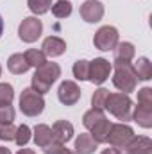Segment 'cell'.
<instances>
[{
	"mask_svg": "<svg viewBox=\"0 0 152 154\" xmlns=\"http://www.w3.org/2000/svg\"><path fill=\"white\" fill-rule=\"evenodd\" d=\"M61 77V66L57 63H43L41 66L36 68L34 75H32V81H31V88L38 93H47L52 84Z\"/></svg>",
	"mask_w": 152,
	"mask_h": 154,
	"instance_id": "6da1fadb",
	"label": "cell"
},
{
	"mask_svg": "<svg viewBox=\"0 0 152 154\" xmlns=\"http://www.w3.org/2000/svg\"><path fill=\"white\" fill-rule=\"evenodd\" d=\"M104 109H108L118 120L127 122L132 116V100L127 93H109Z\"/></svg>",
	"mask_w": 152,
	"mask_h": 154,
	"instance_id": "7a4b0ae2",
	"label": "cell"
},
{
	"mask_svg": "<svg viewBox=\"0 0 152 154\" xmlns=\"http://www.w3.org/2000/svg\"><path fill=\"white\" fill-rule=\"evenodd\" d=\"M113 84L122 93L134 91V88L138 84V77H136V72H134V66L131 63H114Z\"/></svg>",
	"mask_w": 152,
	"mask_h": 154,
	"instance_id": "3957f363",
	"label": "cell"
},
{
	"mask_svg": "<svg viewBox=\"0 0 152 154\" xmlns=\"http://www.w3.org/2000/svg\"><path fill=\"white\" fill-rule=\"evenodd\" d=\"M45 109L43 95L34 91L32 88H25L20 95V111L27 116H38Z\"/></svg>",
	"mask_w": 152,
	"mask_h": 154,
	"instance_id": "277c9868",
	"label": "cell"
},
{
	"mask_svg": "<svg viewBox=\"0 0 152 154\" xmlns=\"http://www.w3.org/2000/svg\"><path fill=\"white\" fill-rule=\"evenodd\" d=\"M134 131L132 127H129L127 124H111V129H109V136H108V142L116 147V149H125L129 145V142L134 138Z\"/></svg>",
	"mask_w": 152,
	"mask_h": 154,
	"instance_id": "5b68a950",
	"label": "cell"
},
{
	"mask_svg": "<svg viewBox=\"0 0 152 154\" xmlns=\"http://www.w3.org/2000/svg\"><path fill=\"white\" fill-rule=\"evenodd\" d=\"M41 32H43V23H41V20H38L36 16L23 18V22L18 27V36H20L22 41H25V43H34L41 36Z\"/></svg>",
	"mask_w": 152,
	"mask_h": 154,
	"instance_id": "8992f818",
	"label": "cell"
},
{
	"mask_svg": "<svg viewBox=\"0 0 152 154\" xmlns=\"http://www.w3.org/2000/svg\"><path fill=\"white\" fill-rule=\"evenodd\" d=\"M118 43V31L114 29L113 25H104L100 27L97 32H95V38H93V45L102 50V52H108V50H113Z\"/></svg>",
	"mask_w": 152,
	"mask_h": 154,
	"instance_id": "52a82bcc",
	"label": "cell"
},
{
	"mask_svg": "<svg viewBox=\"0 0 152 154\" xmlns=\"http://www.w3.org/2000/svg\"><path fill=\"white\" fill-rule=\"evenodd\" d=\"M111 74V63L104 57H97L93 61H90V77L88 81H91L93 84H102L109 79Z\"/></svg>",
	"mask_w": 152,
	"mask_h": 154,
	"instance_id": "ba28073f",
	"label": "cell"
},
{
	"mask_svg": "<svg viewBox=\"0 0 152 154\" xmlns=\"http://www.w3.org/2000/svg\"><path fill=\"white\" fill-rule=\"evenodd\" d=\"M57 97L65 106H74L81 99V88L74 81H63L57 90Z\"/></svg>",
	"mask_w": 152,
	"mask_h": 154,
	"instance_id": "9c48e42d",
	"label": "cell"
},
{
	"mask_svg": "<svg viewBox=\"0 0 152 154\" xmlns=\"http://www.w3.org/2000/svg\"><path fill=\"white\" fill-rule=\"evenodd\" d=\"M104 16V5L97 0H86L81 5V18L88 23H97Z\"/></svg>",
	"mask_w": 152,
	"mask_h": 154,
	"instance_id": "30bf717a",
	"label": "cell"
},
{
	"mask_svg": "<svg viewBox=\"0 0 152 154\" xmlns=\"http://www.w3.org/2000/svg\"><path fill=\"white\" fill-rule=\"evenodd\" d=\"M41 48H43L41 52H43L45 56L57 57V56L65 54V50H66V43H65V39L57 38V36H48V38H45L43 45H41Z\"/></svg>",
	"mask_w": 152,
	"mask_h": 154,
	"instance_id": "8fae6325",
	"label": "cell"
},
{
	"mask_svg": "<svg viewBox=\"0 0 152 154\" xmlns=\"http://www.w3.org/2000/svg\"><path fill=\"white\" fill-rule=\"evenodd\" d=\"M52 133H54V140L59 143H68L74 136V125L66 120H57L52 125Z\"/></svg>",
	"mask_w": 152,
	"mask_h": 154,
	"instance_id": "7c38bea8",
	"label": "cell"
},
{
	"mask_svg": "<svg viewBox=\"0 0 152 154\" xmlns=\"http://www.w3.org/2000/svg\"><path fill=\"white\" fill-rule=\"evenodd\" d=\"M123 151L125 154H152V142L147 136H134Z\"/></svg>",
	"mask_w": 152,
	"mask_h": 154,
	"instance_id": "4fadbf2b",
	"label": "cell"
},
{
	"mask_svg": "<svg viewBox=\"0 0 152 154\" xmlns=\"http://www.w3.org/2000/svg\"><path fill=\"white\" fill-rule=\"evenodd\" d=\"M113 50H114V63H131V59L136 54L134 45L131 41L116 43V47H114Z\"/></svg>",
	"mask_w": 152,
	"mask_h": 154,
	"instance_id": "5bb4252c",
	"label": "cell"
},
{
	"mask_svg": "<svg viewBox=\"0 0 152 154\" xmlns=\"http://www.w3.org/2000/svg\"><path fill=\"white\" fill-rule=\"evenodd\" d=\"M97 142L90 133H82L75 138V152L77 154H93L97 151Z\"/></svg>",
	"mask_w": 152,
	"mask_h": 154,
	"instance_id": "9a60e30c",
	"label": "cell"
},
{
	"mask_svg": "<svg viewBox=\"0 0 152 154\" xmlns=\"http://www.w3.org/2000/svg\"><path fill=\"white\" fill-rule=\"evenodd\" d=\"M131 118H134V122L145 129L152 127V106H143V104H138L134 113Z\"/></svg>",
	"mask_w": 152,
	"mask_h": 154,
	"instance_id": "2e32d148",
	"label": "cell"
},
{
	"mask_svg": "<svg viewBox=\"0 0 152 154\" xmlns=\"http://www.w3.org/2000/svg\"><path fill=\"white\" fill-rule=\"evenodd\" d=\"M109 129H111V122L108 118H102L100 122H97L90 131V134L93 136V140L97 143H106L108 142V136H109Z\"/></svg>",
	"mask_w": 152,
	"mask_h": 154,
	"instance_id": "e0dca14e",
	"label": "cell"
},
{
	"mask_svg": "<svg viewBox=\"0 0 152 154\" xmlns=\"http://www.w3.org/2000/svg\"><path fill=\"white\" fill-rule=\"evenodd\" d=\"M34 142L38 147H47L50 142H54V133H52V127H48L47 124H38L34 127Z\"/></svg>",
	"mask_w": 152,
	"mask_h": 154,
	"instance_id": "ac0fdd59",
	"label": "cell"
},
{
	"mask_svg": "<svg viewBox=\"0 0 152 154\" xmlns=\"http://www.w3.org/2000/svg\"><path fill=\"white\" fill-rule=\"evenodd\" d=\"M7 68H9L11 74L20 75V74H25L31 66H29V63H27V59H25L23 54H13L7 59Z\"/></svg>",
	"mask_w": 152,
	"mask_h": 154,
	"instance_id": "d6986e66",
	"label": "cell"
},
{
	"mask_svg": "<svg viewBox=\"0 0 152 154\" xmlns=\"http://www.w3.org/2000/svg\"><path fill=\"white\" fill-rule=\"evenodd\" d=\"M134 72L140 81H149L152 79V63L149 57H138L136 65H134Z\"/></svg>",
	"mask_w": 152,
	"mask_h": 154,
	"instance_id": "ffe728a7",
	"label": "cell"
},
{
	"mask_svg": "<svg viewBox=\"0 0 152 154\" xmlns=\"http://www.w3.org/2000/svg\"><path fill=\"white\" fill-rule=\"evenodd\" d=\"M102 118H106L104 115V109H97V108H91L90 111H86L84 116H82V124L86 129H91L97 122H100Z\"/></svg>",
	"mask_w": 152,
	"mask_h": 154,
	"instance_id": "44dd1931",
	"label": "cell"
},
{
	"mask_svg": "<svg viewBox=\"0 0 152 154\" xmlns=\"http://www.w3.org/2000/svg\"><path fill=\"white\" fill-rule=\"evenodd\" d=\"M23 56H25L29 66H34V68H38L43 63H47V56H45L41 50H38V48H29Z\"/></svg>",
	"mask_w": 152,
	"mask_h": 154,
	"instance_id": "7402d4cb",
	"label": "cell"
},
{
	"mask_svg": "<svg viewBox=\"0 0 152 154\" xmlns=\"http://www.w3.org/2000/svg\"><path fill=\"white\" fill-rule=\"evenodd\" d=\"M52 14L56 18H66L72 14V2L70 0H57L52 5Z\"/></svg>",
	"mask_w": 152,
	"mask_h": 154,
	"instance_id": "603a6c76",
	"label": "cell"
},
{
	"mask_svg": "<svg viewBox=\"0 0 152 154\" xmlns=\"http://www.w3.org/2000/svg\"><path fill=\"white\" fill-rule=\"evenodd\" d=\"M74 77L79 79V81H88V77H90V61H86V59H79L74 63Z\"/></svg>",
	"mask_w": 152,
	"mask_h": 154,
	"instance_id": "cb8c5ba5",
	"label": "cell"
},
{
	"mask_svg": "<svg viewBox=\"0 0 152 154\" xmlns=\"http://www.w3.org/2000/svg\"><path fill=\"white\" fill-rule=\"evenodd\" d=\"M29 140H31V127L25 125V124L18 125V127H16V134H14V142H16V145L23 147V145L29 143Z\"/></svg>",
	"mask_w": 152,
	"mask_h": 154,
	"instance_id": "d4e9b609",
	"label": "cell"
},
{
	"mask_svg": "<svg viewBox=\"0 0 152 154\" xmlns=\"http://www.w3.org/2000/svg\"><path fill=\"white\" fill-rule=\"evenodd\" d=\"M27 5L34 14H45L52 7V0H27Z\"/></svg>",
	"mask_w": 152,
	"mask_h": 154,
	"instance_id": "484cf974",
	"label": "cell"
},
{
	"mask_svg": "<svg viewBox=\"0 0 152 154\" xmlns=\"http://www.w3.org/2000/svg\"><path fill=\"white\" fill-rule=\"evenodd\" d=\"M108 95H109V91H108L106 88H99V90L93 93V97H91V106L97 108V109H104L106 100H108Z\"/></svg>",
	"mask_w": 152,
	"mask_h": 154,
	"instance_id": "4316f807",
	"label": "cell"
},
{
	"mask_svg": "<svg viewBox=\"0 0 152 154\" xmlns=\"http://www.w3.org/2000/svg\"><path fill=\"white\" fill-rule=\"evenodd\" d=\"M14 115H16V111H14V108L11 104H0V125L13 124Z\"/></svg>",
	"mask_w": 152,
	"mask_h": 154,
	"instance_id": "83f0119b",
	"label": "cell"
},
{
	"mask_svg": "<svg viewBox=\"0 0 152 154\" xmlns=\"http://www.w3.org/2000/svg\"><path fill=\"white\" fill-rule=\"evenodd\" d=\"M14 99L13 86L7 82H0V104H11Z\"/></svg>",
	"mask_w": 152,
	"mask_h": 154,
	"instance_id": "f1b7e54d",
	"label": "cell"
},
{
	"mask_svg": "<svg viewBox=\"0 0 152 154\" xmlns=\"http://www.w3.org/2000/svg\"><path fill=\"white\" fill-rule=\"evenodd\" d=\"M45 149V154H70V149H66V145L65 143H59V142H50L47 147H43Z\"/></svg>",
	"mask_w": 152,
	"mask_h": 154,
	"instance_id": "f546056e",
	"label": "cell"
},
{
	"mask_svg": "<svg viewBox=\"0 0 152 154\" xmlns=\"http://www.w3.org/2000/svg\"><path fill=\"white\" fill-rule=\"evenodd\" d=\"M14 134H16V127H14L13 124H4V125H0V140H4V142L14 140Z\"/></svg>",
	"mask_w": 152,
	"mask_h": 154,
	"instance_id": "4dcf8cb0",
	"label": "cell"
},
{
	"mask_svg": "<svg viewBox=\"0 0 152 154\" xmlns=\"http://www.w3.org/2000/svg\"><path fill=\"white\" fill-rule=\"evenodd\" d=\"M138 104H143V106H152V88L145 86L138 91Z\"/></svg>",
	"mask_w": 152,
	"mask_h": 154,
	"instance_id": "1f68e13d",
	"label": "cell"
},
{
	"mask_svg": "<svg viewBox=\"0 0 152 154\" xmlns=\"http://www.w3.org/2000/svg\"><path fill=\"white\" fill-rule=\"evenodd\" d=\"M102 154H123L120 149H116V147H109V149H104Z\"/></svg>",
	"mask_w": 152,
	"mask_h": 154,
	"instance_id": "d6a6232c",
	"label": "cell"
},
{
	"mask_svg": "<svg viewBox=\"0 0 152 154\" xmlns=\"http://www.w3.org/2000/svg\"><path fill=\"white\" fill-rule=\"evenodd\" d=\"M16 154H36L32 149H22V151H18Z\"/></svg>",
	"mask_w": 152,
	"mask_h": 154,
	"instance_id": "836d02e7",
	"label": "cell"
},
{
	"mask_svg": "<svg viewBox=\"0 0 152 154\" xmlns=\"http://www.w3.org/2000/svg\"><path fill=\"white\" fill-rule=\"evenodd\" d=\"M0 154H11V151L7 147H0Z\"/></svg>",
	"mask_w": 152,
	"mask_h": 154,
	"instance_id": "e575fe53",
	"label": "cell"
},
{
	"mask_svg": "<svg viewBox=\"0 0 152 154\" xmlns=\"http://www.w3.org/2000/svg\"><path fill=\"white\" fill-rule=\"evenodd\" d=\"M2 32H4V20H2V16H0V36H2Z\"/></svg>",
	"mask_w": 152,
	"mask_h": 154,
	"instance_id": "d590c367",
	"label": "cell"
},
{
	"mask_svg": "<svg viewBox=\"0 0 152 154\" xmlns=\"http://www.w3.org/2000/svg\"><path fill=\"white\" fill-rule=\"evenodd\" d=\"M0 77H2V66H0Z\"/></svg>",
	"mask_w": 152,
	"mask_h": 154,
	"instance_id": "8d00e7d4",
	"label": "cell"
},
{
	"mask_svg": "<svg viewBox=\"0 0 152 154\" xmlns=\"http://www.w3.org/2000/svg\"><path fill=\"white\" fill-rule=\"evenodd\" d=\"M70 154H77V152H72V151H70Z\"/></svg>",
	"mask_w": 152,
	"mask_h": 154,
	"instance_id": "74e56055",
	"label": "cell"
}]
</instances>
